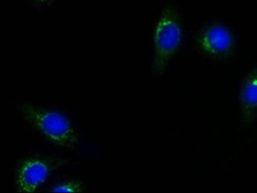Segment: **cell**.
<instances>
[{
	"instance_id": "6da1fadb",
	"label": "cell",
	"mask_w": 257,
	"mask_h": 193,
	"mask_svg": "<svg viewBox=\"0 0 257 193\" xmlns=\"http://www.w3.org/2000/svg\"><path fill=\"white\" fill-rule=\"evenodd\" d=\"M12 104L30 130L47 143L67 152H75L80 148L79 134L65 114L19 97L13 98Z\"/></svg>"
},
{
	"instance_id": "7a4b0ae2",
	"label": "cell",
	"mask_w": 257,
	"mask_h": 193,
	"mask_svg": "<svg viewBox=\"0 0 257 193\" xmlns=\"http://www.w3.org/2000/svg\"><path fill=\"white\" fill-rule=\"evenodd\" d=\"M184 14L173 3L161 8L153 26V73L162 74L170 61L177 54L184 40Z\"/></svg>"
},
{
	"instance_id": "3957f363",
	"label": "cell",
	"mask_w": 257,
	"mask_h": 193,
	"mask_svg": "<svg viewBox=\"0 0 257 193\" xmlns=\"http://www.w3.org/2000/svg\"><path fill=\"white\" fill-rule=\"evenodd\" d=\"M69 164V160L55 154H30L21 159L15 170V189L21 193L38 190L56 171Z\"/></svg>"
},
{
	"instance_id": "277c9868",
	"label": "cell",
	"mask_w": 257,
	"mask_h": 193,
	"mask_svg": "<svg viewBox=\"0 0 257 193\" xmlns=\"http://www.w3.org/2000/svg\"><path fill=\"white\" fill-rule=\"evenodd\" d=\"M195 40L201 52L215 59L228 58L235 49L234 31L222 20L206 21L197 30Z\"/></svg>"
},
{
	"instance_id": "5b68a950",
	"label": "cell",
	"mask_w": 257,
	"mask_h": 193,
	"mask_svg": "<svg viewBox=\"0 0 257 193\" xmlns=\"http://www.w3.org/2000/svg\"><path fill=\"white\" fill-rule=\"evenodd\" d=\"M240 119L245 125L257 118V66L248 72L243 80L239 95Z\"/></svg>"
},
{
	"instance_id": "8992f818",
	"label": "cell",
	"mask_w": 257,
	"mask_h": 193,
	"mask_svg": "<svg viewBox=\"0 0 257 193\" xmlns=\"http://www.w3.org/2000/svg\"><path fill=\"white\" fill-rule=\"evenodd\" d=\"M85 190L84 184L78 179H67L52 185L49 192H83Z\"/></svg>"
},
{
	"instance_id": "52a82bcc",
	"label": "cell",
	"mask_w": 257,
	"mask_h": 193,
	"mask_svg": "<svg viewBox=\"0 0 257 193\" xmlns=\"http://www.w3.org/2000/svg\"><path fill=\"white\" fill-rule=\"evenodd\" d=\"M63 0H26L27 7L33 12H44L56 9Z\"/></svg>"
}]
</instances>
